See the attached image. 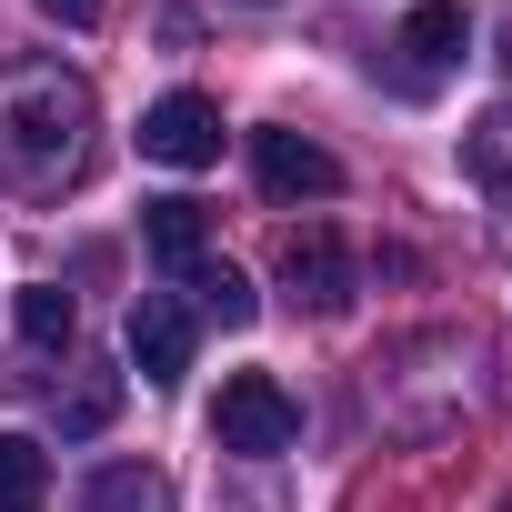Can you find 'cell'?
Listing matches in <instances>:
<instances>
[{
    "instance_id": "obj_13",
    "label": "cell",
    "mask_w": 512,
    "mask_h": 512,
    "mask_svg": "<svg viewBox=\"0 0 512 512\" xmlns=\"http://www.w3.org/2000/svg\"><path fill=\"white\" fill-rule=\"evenodd\" d=\"M21 342H31V352H71V292L31 282V292H21Z\"/></svg>"
},
{
    "instance_id": "obj_9",
    "label": "cell",
    "mask_w": 512,
    "mask_h": 512,
    "mask_svg": "<svg viewBox=\"0 0 512 512\" xmlns=\"http://www.w3.org/2000/svg\"><path fill=\"white\" fill-rule=\"evenodd\" d=\"M91 512H181V492H171L161 462H101L91 472Z\"/></svg>"
},
{
    "instance_id": "obj_15",
    "label": "cell",
    "mask_w": 512,
    "mask_h": 512,
    "mask_svg": "<svg viewBox=\"0 0 512 512\" xmlns=\"http://www.w3.org/2000/svg\"><path fill=\"white\" fill-rule=\"evenodd\" d=\"M41 11H51V21H71V31H91V21H101V0H41Z\"/></svg>"
},
{
    "instance_id": "obj_17",
    "label": "cell",
    "mask_w": 512,
    "mask_h": 512,
    "mask_svg": "<svg viewBox=\"0 0 512 512\" xmlns=\"http://www.w3.org/2000/svg\"><path fill=\"white\" fill-rule=\"evenodd\" d=\"M251 11H272V0H251Z\"/></svg>"
},
{
    "instance_id": "obj_8",
    "label": "cell",
    "mask_w": 512,
    "mask_h": 512,
    "mask_svg": "<svg viewBox=\"0 0 512 512\" xmlns=\"http://www.w3.org/2000/svg\"><path fill=\"white\" fill-rule=\"evenodd\" d=\"M462 171H472V191L492 201V221H502V241H512V101L462 131Z\"/></svg>"
},
{
    "instance_id": "obj_12",
    "label": "cell",
    "mask_w": 512,
    "mask_h": 512,
    "mask_svg": "<svg viewBox=\"0 0 512 512\" xmlns=\"http://www.w3.org/2000/svg\"><path fill=\"white\" fill-rule=\"evenodd\" d=\"M41 502H51V452L0 432V512H41Z\"/></svg>"
},
{
    "instance_id": "obj_11",
    "label": "cell",
    "mask_w": 512,
    "mask_h": 512,
    "mask_svg": "<svg viewBox=\"0 0 512 512\" xmlns=\"http://www.w3.org/2000/svg\"><path fill=\"white\" fill-rule=\"evenodd\" d=\"M181 292H201V312H211L221 332H251V312H262V292H251L231 262H191V272H181Z\"/></svg>"
},
{
    "instance_id": "obj_18",
    "label": "cell",
    "mask_w": 512,
    "mask_h": 512,
    "mask_svg": "<svg viewBox=\"0 0 512 512\" xmlns=\"http://www.w3.org/2000/svg\"><path fill=\"white\" fill-rule=\"evenodd\" d=\"M502 512H512V502H502Z\"/></svg>"
},
{
    "instance_id": "obj_10",
    "label": "cell",
    "mask_w": 512,
    "mask_h": 512,
    "mask_svg": "<svg viewBox=\"0 0 512 512\" xmlns=\"http://www.w3.org/2000/svg\"><path fill=\"white\" fill-rule=\"evenodd\" d=\"M141 241L161 251L171 272H191V262H201V201H181V191H171V201H141Z\"/></svg>"
},
{
    "instance_id": "obj_6",
    "label": "cell",
    "mask_w": 512,
    "mask_h": 512,
    "mask_svg": "<svg viewBox=\"0 0 512 512\" xmlns=\"http://www.w3.org/2000/svg\"><path fill=\"white\" fill-rule=\"evenodd\" d=\"M282 282H292V302H302V312H342V302H352V251L312 221V231H292V241H282Z\"/></svg>"
},
{
    "instance_id": "obj_5",
    "label": "cell",
    "mask_w": 512,
    "mask_h": 512,
    "mask_svg": "<svg viewBox=\"0 0 512 512\" xmlns=\"http://www.w3.org/2000/svg\"><path fill=\"white\" fill-rule=\"evenodd\" d=\"M402 91H432V81H452L462 71V51H472V21H462V0H422V11L402 21Z\"/></svg>"
},
{
    "instance_id": "obj_4",
    "label": "cell",
    "mask_w": 512,
    "mask_h": 512,
    "mask_svg": "<svg viewBox=\"0 0 512 512\" xmlns=\"http://www.w3.org/2000/svg\"><path fill=\"white\" fill-rule=\"evenodd\" d=\"M251 181H262L272 201H332L342 191V161L302 131H251Z\"/></svg>"
},
{
    "instance_id": "obj_3",
    "label": "cell",
    "mask_w": 512,
    "mask_h": 512,
    "mask_svg": "<svg viewBox=\"0 0 512 512\" xmlns=\"http://www.w3.org/2000/svg\"><path fill=\"white\" fill-rule=\"evenodd\" d=\"M141 161H161V171H211V161H221V111H211L201 91L151 101V111H141Z\"/></svg>"
},
{
    "instance_id": "obj_7",
    "label": "cell",
    "mask_w": 512,
    "mask_h": 512,
    "mask_svg": "<svg viewBox=\"0 0 512 512\" xmlns=\"http://www.w3.org/2000/svg\"><path fill=\"white\" fill-rule=\"evenodd\" d=\"M131 362H141V382H161V392L191 372V312H181L171 292H141V302H131Z\"/></svg>"
},
{
    "instance_id": "obj_14",
    "label": "cell",
    "mask_w": 512,
    "mask_h": 512,
    "mask_svg": "<svg viewBox=\"0 0 512 512\" xmlns=\"http://www.w3.org/2000/svg\"><path fill=\"white\" fill-rule=\"evenodd\" d=\"M111 412H121V382H111V372H91V382H81V392L61 402V442H91V432H101Z\"/></svg>"
},
{
    "instance_id": "obj_2",
    "label": "cell",
    "mask_w": 512,
    "mask_h": 512,
    "mask_svg": "<svg viewBox=\"0 0 512 512\" xmlns=\"http://www.w3.org/2000/svg\"><path fill=\"white\" fill-rule=\"evenodd\" d=\"M292 432H302V402H292L272 372H231V382H221V402H211V442H221V452L272 462V452H292Z\"/></svg>"
},
{
    "instance_id": "obj_16",
    "label": "cell",
    "mask_w": 512,
    "mask_h": 512,
    "mask_svg": "<svg viewBox=\"0 0 512 512\" xmlns=\"http://www.w3.org/2000/svg\"><path fill=\"white\" fill-rule=\"evenodd\" d=\"M502 71H512V31H502Z\"/></svg>"
},
{
    "instance_id": "obj_1",
    "label": "cell",
    "mask_w": 512,
    "mask_h": 512,
    "mask_svg": "<svg viewBox=\"0 0 512 512\" xmlns=\"http://www.w3.org/2000/svg\"><path fill=\"white\" fill-rule=\"evenodd\" d=\"M91 81L61 71V61H21V71H0V171H11L21 191H61L91 171Z\"/></svg>"
}]
</instances>
